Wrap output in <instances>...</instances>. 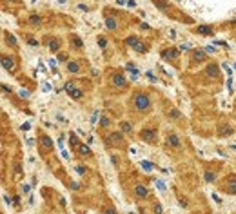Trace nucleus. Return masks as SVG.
Masks as SVG:
<instances>
[{
	"label": "nucleus",
	"mask_w": 236,
	"mask_h": 214,
	"mask_svg": "<svg viewBox=\"0 0 236 214\" xmlns=\"http://www.w3.org/2000/svg\"><path fill=\"white\" fill-rule=\"evenodd\" d=\"M105 25H107V29H111V31L116 29V22H115V18H105Z\"/></svg>",
	"instance_id": "5701e85b"
},
{
	"label": "nucleus",
	"mask_w": 236,
	"mask_h": 214,
	"mask_svg": "<svg viewBox=\"0 0 236 214\" xmlns=\"http://www.w3.org/2000/svg\"><path fill=\"white\" fill-rule=\"evenodd\" d=\"M77 171H78L80 174H84V173H85V167H80V165H78V167H77Z\"/></svg>",
	"instance_id": "79ce46f5"
},
{
	"label": "nucleus",
	"mask_w": 236,
	"mask_h": 214,
	"mask_svg": "<svg viewBox=\"0 0 236 214\" xmlns=\"http://www.w3.org/2000/svg\"><path fill=\"white\" fill-rule=\"evenodd\" d=\"M98 116H100V111H95V113L91 115V123H93V125L96 123V120H98Z\"/></svg>",
	"instance_id": "c756f323"
},
{
	"label": "nucleus",
	"mask_w": 236,
	"mask_h": 214,
	"mask_svg": "<svg viewBox=\"0 0 236 214\" xmlns=\"http://www.w3.org/2000/svg\"><path fill=\"white\" fill-rule=\"evenodd\" d=\"M162 56H163V58H169V60H176V56H178V51L175 49V47L163 49V51H162Z\"/></svg>",
	"instance_id": "0eeeda50"
},
{
	"label": "nucleus",
	"mask_w": 236,
	"mask_h": 214,
	"mask_svg": "<svg viewBox=\"0 0 236 214\" xmlns=\"http://www.w3.org/2000/svg\"><path fill=\"white\" fill-rule=\"evenodd\" d=\"M98 45L102 47V49H104V47L107 45V42H105V38H98Z\"/></svg>",
	"instance_id": "473e14b6"
},
{
	"label": "nucleus",
	"mask_w": 236,
	"mask_h": 214,
	"mask_svg": "<svg viewBox=\"0 0 236 214\" xmlns=\"http://www.w3.org/2000/svg\"><path fill=\"white\" fill-rule=\"evenodd\" d=\"M113 85H116V87H125L127 85V80L124 75H113Z\"/></svg>",
	"instance_id": "423d86ee"
},
{
	"label": "nucleus",
	"mask_w": 236,
	"mask_h": 214,
	"mask_svg": "<svg viewBox=\"0 0 236 214\" xmlns=\"http://www.w3.org/2000/svg\"><path fill=\"white\" fill-rule=\"evenodd\" d=\"M105 143L111 147H124L125 145V136L124 133H111L105 136Z\"/></svg>",
	"instance_id": "f03ea898"
},
{
	"label": "nucleus",
	"mask_w": 236,
	"mask_h": 214,
	"mask_svg": "<svg viewBox=\"0 0 236 214\" xmlns=\"http://www.w3.org/2000/svg\"><path fill=\"white\" fill-rule=\"evenodd\" d=\"M223 191H225L227 194L236 196V176L234 174H231L229 178H227V183L223 185Z\"/></svg>",
	"instance_id": "20e7f679"
},
{
	"label": "nucleus",
	"mask_w": 236,
	"mask_h": 214,
	"mask_svg": "<svg viewBox=\"0 0 236 214\" xmlns=\"http://www.w3.org/2000/svg\"><path fill=\"white\" fill-rule=\"evenodd\" d=\"M6 40H7V44H11V45H17V40H15V37H11L9 33H7V37H6Z\"/></svg>",
	"instance_id": "7c9ffc66"
},
{
	"label": "nucleus",
	"mask_w": 236,
	"mask_h": 214,
	"mask_svg": "<svg viewBox=\"0 0 236 214\" xmlns=\"http://www.w3.org/2000/svg\"><path fill=\"white\" fill-rule=\"evenodd\" d=\"M64 89H65V91H67V93H71V91H73V89H75V82H67V84H65V85H64Z\"/></svg>",
	"instance_id": "bb28decb"
},
{
	"label": "nucleus",
	"mask_w": 236,
	"mask_h": 214,
	"mask_svg": "<svg viewBox=\"0 0 236 214\" xmlns=\"http://www.w3.org/2000/svg\"><path fill=\"white\" fill-rule=\"evenodd\" d=\"M151 105H153L151 96H149L145 91H138L136 95L133 96V107H135V111H138V113H147V111H151Z\"/></svg>",
	"instance_id": "f257e3e1"
},
{
	"label": "nucleus",
	"mask_w": 236,
	"mask_h": 214,
	"mask_svg": "<svg viewBox=\"0 0 236 214\" xmlns=\"http://www.w3.org/2000/svg\"><path fill=\"white\" fill-rule=\"evenodd\" d=\"M196 33L198 35H203V37H211L213 35V27L211 25H198Z\"/></svg>",
	"instance_id": "9d476101"
},
{
	"label": "nucleus",
	"mask_w": 236,
	"mask_h": 214,
	"mask_svg": "<svg viewBox=\"0 0 236 214\" xmlns=\"http://www.w3.org/2000/svg\"><path fill=\"white\" fill-rule=\"evenodd\" d=\"M155 212L162 214V205H160V203H155Z\"/></svg>",
	"instance_id": "72a5a7b5"
},
{
	"label": "nucleus",
	"mask_w": 236,
	"mask_h": 214,
	"mask_svg": "<svg viewBox=\"0 0 236 214\" xmlns=\"http://www.w3.org/2000/svg\"><path fill=\"white\" fill-rule=\"evenodd\" d=\"M167 116H171V118H176V120H180V118H182V115L178 113L176 109H173L171 113H167Z\"/></svg>",
	"instance_id": "a878e982"
},
{
	"label": "nucleus",
	"mask_w": 236,
	"mask_h": 214,
	"mask_svg": "<svg viewBox=\"0 0 236 214\" xmlns=\"http://www.w3.org/2000/svg\"><path fill=\"white\" fill-rule=\"evenodd\" d=\"M67 71H69V73H78L80 64L78 62H69V64H67Z\"/></svg>",
	"instance_id": "6ab92c4d"
},
{
	"label": "nucleus",
	"mask_w": 236,
	"mask_h": 214,
	"mask_svg": "<svg viewBox=\"0 0 236 214\" xmlns=\"http://www.w3.org/2000/svg\"><path fill=\"white\" fill-rule=\"evenodd\" d=\"M111 161H113V163H115V165H116V167H118V158H116V156H115V154L111 156Z\"/></svg>",
	"instance_id": "ea45409f"
},
{
	"label": "nucleus",
	"mask_w": 236,
	"mask_h": 214,
	"mask_svg": "<svg viewBox=\"0 0 236 214\" xmlns=\"http://www.w3.org/2000/svg\"><path fill=\"white\" fill-rule=\"evenodd\" d=\"M135 51H138V53H145V51H147V49H145V44H142V42H140L136 47H135Z\"/></svg>",
	"instance_id": "c85d7f7f"
},
{
	"label": "nucleus",
	"mask_w": 236,
	"mask_h": 214,
	"mask_svg": "<svg viewBox=\"0 0 236 214\" xmlns=\"http://www.w3.org/2000/svg\"><path fill=\"white\" fill-rule=\"evenodd\" d=\"M231 133H233V127H231V125L220 123V127H218V136H227V134H231Z\"/></svg>",
	"instance_id": "1a4fd4ad"
},
{
	"label": "nucleus",
	"mask_w": 236,
	"mask_h": 214,
	"mask_svg": "<svg viewBox=\"0 0 236 214\" xmlns=\"http://www.w3.org/2000/svg\"><path fill=\"white\" fill-rule=\"evenodd\" d=\"M58 60H60V62H65V60H67V55H65V53H60Z\"/></svg>",
	"instance_id": "c9c22d12"
},
{
	"label": "nucleus",
	"mask_w": 236,
	"mask_h": 214,
	"mask_svg": "<svg viewBox=\"0 0 236 214\" xmlns=\"http://www.w3.org/2000/svg\"><path fill=\"white\" fill-rule=\"evenodd\" d=\"M15 60L13 58H9V56H2V65L6 67V69H13L15 67V64H13Z\"/></svg>",
	"instance_id": "a211bd4d"
},
{
	"label": "nucleus",
	"mask_w": 236,
	"mask_h": 214,
	"mask_svg": "<svg viewBox=\"0 0 236 214\" xmlns=\"http://www.w3.org/2000/svg\"><path fill=\"white\" fill-rule=\"evenodd\" d=\"M207 75H209V76H214V78L220 76V69H218L216 64H211V65L207 67Z\"/></svg>",
	"instance_id": "dca6fc26"
},
{
	"label": "nucleus",
	"mask_w": 236,
	"mask_h": 214,
	"mask_svg": "<svg viewBox=\"0 0 236 214\" xmlns=\"http://www.w3.org/2000/svg\"><path fill=\"white\" fill-rule=\"evenodd\" d=\"M71 47L73 49H77V51H80V49H84V42H82V38H80L78 35H71Z\"/></svg>",
	"instance_id": "39448f33"
},
{
	"label": "nucleus",
	"mask_w": 236,
	"mask_h": 214,
	"mask_svg": "<svg viewBox=\"0 0 236 214\" xmlns=\"http://www.w3.org/2000/svg\"><path fill=\"white\" fill-rule=\"evenodd\" d=\"M47 47H49L53 53L60 51V40L58 38H51V40H49V44H47Z\"/></svg>",
	"instance_id": "f3484780"
},
{
	"label": "nucleus",
	"mask_w": 236,
	"mask_h": 214,
	"mask_svg": "<svg viewBox=\"0 0 236 214\" xmlns=\"http://www.w3.org/2000/svg\"><path fill=\"white\" fill-rule=\"evenodd\" d=\"M187 49H189V44H182L180 45V51H187Z\"/></svg>",
	"instance_id": "58836bf2"
},
{
	"label": "nucleus",
	"mask_w": 236,
	"mask_h": 214,
	"mask_svg": "<svg viewBox=\"0 0 236 214\" xmlns=\"http://www.w3.org/2000/svg\"><path fill=\"white\" fill-rule=\"evenodd\" d=\"M127 6H129V7H135L136 4H135V0H127Z\"/></svg>",
	"instance_id": "37998d69"
},
{
	"label": "nucleus",
	"mask_w": 236,
	"mask_h": 214,
	"mask_svg": "<svg viewBox=\"0 0 236 214\" xmlns=\"http://www.w3.org/2000/svg\"><path fill=\"white\" fill-rule=\"evenodd\" d=\"M27 42H29L31 45H38V42H37V40H33V38H29V40H27Z\"/></svg>",
	"instance_id": "a18cd8bd"
},
{
	"label": "nucleus",
	"mask_w": 236,
	"mask_h": 214,
	"mask_svg": "<svg viewBox=\"0 0 236 214\" xmlns=\"http://www.w3.org/2000/svg\"><path fill=\"white\" fill-rule=\"evenodd\" d=\"M135 194H136L138 198H147V196H149V191H147L144 185H136V187H135Z\"/></svg>",
	"instance_id": "2eb2a0df"
},
{
	"label": "nucleus",
	"mask_w": 236,
	"mask_h": 214,
	"mask_svg": "<svg viewBox=\"0 0 236 214\" xmlns=\"http://www.w3.org/2000/svg\"><path fill=\"white\" fill-rule=\"evenodd\" d=\"M100 125H102V127H109V125H111V120L107 116H102L100 118Z\"/></svg>",
	"instance_id": "b1692460"
},
{
	"label": "nucleus",
	"mask_w": 236,
	"mask_h": 214,
	"mask_svg": "<svg viewBox=\"0 0 236 214\" xmlns=\"http://www.w3.org/2000/svg\"><path fill=\"white\" fill-rule=\"evenodd\" d=\"M77 153H78V156H93V153H91V149L87 147V145H84V143H80L78 147H77Z\"/></svg>",
	"instance_id": "f8f14e48"
},
{
	"label": "nucleus",
	"mask_w": 236,
	"mask_h": 214,
	"mask_svg": "<svg viewBox=\"0 0 236 214\" xmlns=\"http://www.w3.org/2000/svg\"><path fill=\"white\" fill-rule=\"evenodd\" d=\"M104 214H116V211H115L113 207H109V209H105V212Z\"/></svg>",
	"instance_id": "4c0bfd02"
},
{
	"label": "nucleus",
	"mask_w": 236,
	"mask_h": 214,
	"mask_svg": "<svg viewBox=\"0 0 236 214\" xmlns=\"http://www.w3.org/2000/svg\"><path fill=\"white\" fill-rule=\"evenodd\" d=\"M69 96L73 98V100H80V98L84 96V91H82V89H77V87H75V89H73V91L69 93Z\"/></svg>",
	"instance_id": "aec40b11"
},
{
	"label": "nucleus",
	"mask_w": 236,
	"mask_h": 214,
	"mask_svg": "<svg viewBox=\"0 0 236 214\" xmlns=\"http://www.w3.org/2000/svg\"><path fill=\"white\" fill-rule=\"evenodd\" d=\"M77 143H78V138H77V134L73 133V134H71V145H73V147H77Z\"/></svg>",
	"instance_id": "2f4dec72"
},
{
	"label": "nucleus",
	"mask_w": 236,
	"mask_h": 214,
	"mask_svg": "<svg viewBox=\"0 0 236 214\" xmlns=\"http://www.w3.org/2000/svg\"><path fill=\"white\" fill-rule=\"evenodd\" d=\"M40 142H42V145H44L45 151H49V149L53 147V140L47 136V134H42V136H40Z\"/></svg>",
	"instance_id": "ddd939ff"
},
{
	"label": "nucleus",
	"mask_w": 236,
	"mask_h": 214,
	"mask_svg": "<svg viewBox=\"0 0 236 214\" xmlns=\"http://www.w3.org/2000/svg\"><path fill=\"white\" fill-rule=\"evenodd\" d=\"M40 20H42V18H40L38 15H31V17H29V22H31L33 25H38V24H40Z\"/></svg>",
	"instance_id": "393cba45"
},
{
	"label": "nucleus",
	"mask_w": 236,
	"mask_h": 214,
	"mask_svg": "<svg viewBox=\"0 0 236 214\" xmlns=\"http://www.w3.org/2000/svg\"><path fill=\"white\" fill-rule=\"evenodd\" d=\"M205 51H207V53H213V51H214V47H213V45H207V47H205Z\"/></svg>",
	"instance_id": "c03bdc74"
},
{
	"label": "nucleus",
	"mask_w": 236,
	"mask_h": 214,
	"mask_svg": "<svg viewBox=\"0 0 236 214\" xmlns=\"http://www.w3.org/2000/svg\"><path fill=\"white\" fill-rule=\"evenodd\" d=\"M203 180L205 181H216V173H213V171H205V174H203Z\"/></svg>",
	"instance_id": "412c9836"
},
{
	"label": "nucleus",
	"mask_w": 236,
	"mask_h": 214,
	"mask_svg": "<svg viewBox=\"0 0 236 214\" xmlns=\"http://www.w3.org/2000/svg\"><path fill=\"white\" fill-rule=\"evenodd\" d=\"M27 96H29V91L22 89V91H20V98H27Z\"/></svg>",
	"instance_id": "f704fd0d"
},
{
	"label": "nucleus",
	"mask_w": 236,
	"mask_h": 214,
	"mask_svg": "<svg viewBox=\"0 0 236 214\" xmlns=\"http://www.w3.org/2000/svg\"><path fill=\"white\" fill-rule=\"evenodd\" d=\"M120 131H122L124 134H131V133H133L131 122H120Z\"/></svg>",
	"instance_id": "4468645a"
},
{
	"label": "nucleus",
	"mask_w": 236,
	"mask_h": 214,
	"mask_svg": "<svg viewBox=\"0 0 236 214\" xmlns=\"http://www.w3.org/2000/svg\"><path fill=\"white\" fill-rule=\"evenodd\" d=\"M156 185H158V187H160V189H162V191H163V189H165V185H163V183H162V181H160V180H156Z\"/></svg>",
	"instance_id": "a19ab883"
},
{
	"label": "nucleus",
	"mask_w": 236,
	"mask_h": 214,
	"mask_svg": "<svg viewBox=\"0 0 236 214\" xmlns=\"http://www.w3.org/2000/svg\"><path fill=\"white\" fill-rule=\"evenodd\" d=\"M169 37H171V38H176V31H175V29H171V35H169Z\"/></svg>",
	"instance_id": "49530a36"
},
{
	"label": "nucleus",
	"mask_w": 236,
	"mask_h": 214,
	"mask_svg": "<svg viewBox=\"0 0 236 214\" xmlns=\"http://www.w3.org/2000/svg\"><path fill=\"white\" fill-rule=\"evenodd\" d=\"M140 165H142L144 171H151V169H153V163H149V161H142Z\"/></svg>",
	"instance_id": "cd10ccee"
},
{
	"label": "nucleus",
	"mask_w": 236,
	"mask_h": 214,
	"mask_svg": "<svg viewBox=\"0 0 236 214\" xmlns=\"http://www.w3.org/2000/svg\"><path fill=\"white\" fill-rule=\"evenodd\" d=\"M205 58H207V51H202V49L193 51V62H203Z\"/></svg>",
	"instance_id": "6e6552de"
},
{
	"label": "nucleus",
	"mask_w": 236,
	"mask_h": 214,
	"mask_svg": "<svg viewBox=\"0 0 236 214\" xmlns=\"http://www.w3.org/2000/svg\"><path fill=\"white\" fill-rule=\"evenodd\" d=\"M125 44L131 45V47H136L138 44H140V40H138V37H129V38L125 40Z\"/></svg>",
	"instance_id": "4be33fe9"
},
{
	"label": "nucleus",
	"mask_w": 236,
	"mask_h": 214,
	"mask_svg": "<svg viewBox=\"0 0 236 214\" xmlns=\"http://www.w3.org/2000/svg\"><path fill=\"white\" fill-rule=\"evenodd\" d=\"M147 78H149V80H151V82H156V76H155V75H153V73H151V71H149V73H147Z\"/></svg>",
	"instance_id": "e433bc0d"
},
{
	"label": "nucleus",
	"mask_w": 236,
	"mask_h": 214,
	"mask_svg": "<svg viewBox=\"0 0 236 214\" xmlns=\"http://www.w3.org/2000/svg\"><path fill=\"white\" fill-rule=\"evenodd\" d=\"M140 140L147 142V143H156V129H151V127H145L140 131Z\"/></svg>",
	"instance_id": "7ed1b4c3"
},
{
	"label": "nucleus",
	"mask_w": 236,
	"mask_h": 214,
	"mask_svg": "<svg viewBox=\"0 0 236 214\" xmlns=\"http://www.w3.org/2000/svg\"><path fill=\"white\" fill-rule=\"evenodd\" d=\"M165 143L167 145H171V147H180V140H178L176 134H167V138H165Z\"/></svg>",
	"instance_id": "9b49d317"
}]
</instances>
